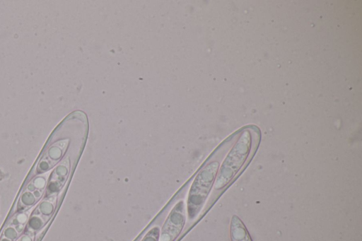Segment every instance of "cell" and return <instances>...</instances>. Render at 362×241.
Returning <instances> with one entry per match:
<instances>
[{"mask_svg": "<svg viewBox=\"0 0 362 241\" xmlns=\"http://www.w3.org/2000/svg\"><path fill=\"white\" fill-rule=\"evenodd\" d=\"M234 138L235 136L222 143L195 177L187 199V211L189 221H194L202 211L218 173L219 159L224 155Z\"/></svg>", "mask_w": 362, "mask_h": 241, "instance_id": "1", "label": "cell"}, {"mask_svg": "<svg viewBox=\"0 0 362 241\" xmlns=\"http://www.w3.org/2000/svg\"><path fill=\"white\" fill-rule=\"evenodd\" d=\"M223 162L214 181V191L220 194L238 175L254 153L257 143L250 131L245 130Z\"/></svg>", "mask_w": 362, "mask_h": 241, "instance_id": "2", "label": "cell"}, {"mask_svg": "<svg viewBox=\"0 0 362 241\" xmlns=\"http://www.w3.org/2000/svg\"><path fill=\"white\" fill-rule=\"evenodd\" d=\"M185 208L183 200L172 208L160 230L158 241H175L185 224Z\"/></svg>", "mask_w": 362, "mask_h": 241, "instance_id": "3", "label": "cell"}, {"mask_svg": "<svg viewBox=\"0 0 362 241\" xmlns=\"http://www.w3.org/2000/svg\"><path fill=\"white\" fill-rule=\"evenodd\" d=\"M25 228V221L20 220L19 216H14L2 231L0 241H17Z\"/></svg>", "mask_w": 362, "mask_h": 241, "instance_id": "4", "label": "cell"}, {"mask_svg": "<svg viewBox=\"0 0 362 241\" xmlns=\"http://www.w3.org/2000/svg\"><path fill=\"white\" fill-rule=\"evenodd\" d=\"M230 237L231 241H252L245 225L237 216L231 218Z\"/></svg>", "mask_w": 362, "mask_h": 241, "instance_id": "5", "label": "cell"}, {"mask_svg": "<svg viewBox=\"0 0 362 241\" xmlns=\"http://www.w3.org/2000/svg\"><path fill=\"white\" fill-rule=\"evenodd\" d=\"M159 234L160 228L158 226H154L146 233L141 241H158Z\"/></svg>", "mask_w": 362, "mask_h": 241, "instance_id": "6", "label": "cell"}, {"mask_svg": "<svg viewBox=\"0 0 362 241\" xmlns=\"http://www.w3.org/2000/svg\"><path fill=\"white\" fill-rule=\"evenodd\" d=\"M33 235L25 232L17 241H34Z\"/></svg>", "mask_w": 362, "mask_h": 241, "instance_id": "7", "label": "cell"}]
</instances>
